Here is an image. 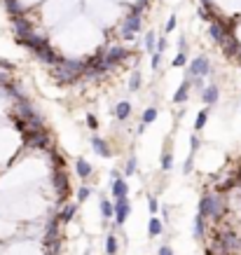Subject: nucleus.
<instances>
[{"instance_id":"f8f14e48","label":"nucleus","mask_w":241,"mask_h":255,"mask_svg":"<svg viewBox=\"0 0 241 255\" xmlns=\"http://www.w3.org/2000/svg\"><path fill=\"white\" fill-rule=\"evenodd\" d=\"M202 98H204L206 106H215L218 98H220V89H218V85H209V87L202 91Z\"/></svg>"},{"instance_id":"1a4fd4ad","label":"nucleus","mask_w":241,"mask_h":255,"mask_svg":"<svg viewBox=\"0 0 241 255\" xmlns=\"http://www.w3.org/2000/svg\"><path fill=\"white\" fill-rule=\"evenodd\" d=\"M220 47H222V52H225V57H227V59H239L241 45H239V40L234 38V35H227Z\"/></svg>"},{"instance_id":"ea45409f","label":"nucleus","mask_w":241,"mask_h":255,"mask_svg":"<svg viewBox=\"0 0 241 255\" xmlns=\"http://www.w3.org/2000/svg\"><path fill=\"white\" fill-rule=\"evenodd\" d=\"M178 49H181L183 54H185V52H187V40H185V38H181V40H178Z\"/></svg>"},{"instance_id":"4be33fe9","label":"nucleus","mask_w":241,"mask_h":255,"mask_svg":"<svg viewBox=\"0 0 241 255\" xmlns=\"http://www.w3.org/2000/svg\"><path fill=\"white\" fill-rule=\"evenodd\" d=\"M157 35H154V30H150V33H145V49H148V54H154L157 52V47H154V42H157Z\"/></svg>"},{"instance_id":"f257e3e1","label":"nucleus","mask_w":241,"mask_h":255,"mask_svg":"<svg viewBox=\"0 0 241 255\" xmlns=\"http://www.w3.org/2000/svg\"><path fill=\"white\" fill-rule=\"evenodd\" d=\"M85 70H87V61L82 59H66L54 66V80L59 85H75L85 78Z\"/></svg>"},{"instance_id":"f3484780","label":"nucleus","mask_w":241,"mask_h":255,"mask_svg":"<svg viewBox=\"0 0 241 255\" xmlns=\"http://www.w3.org/2000/svg\"><path fill=\"white\" fill-rule=\"evenodd\" d=\"M206 218L202 216V213H197V218L192 220V234H194V239H202L204 236V227H206V223H204Z\"/></svg>"},{"instance_id":"79ce46f5","label":"nucleus","mask_w":241,"mask_h":255,"mask_svg":"<svg viewBox=\"0 0 241 255\" xmlns=\"http://www.w3.org/2000/svg\"><path fill=\"white\" fill-rule=\"evenodd\" d=\"M239 61H241V52H239Z\"/></svg>"},{"instance_id":"dca6fc26","label":"nucleus","mask_w":241,"mask_h":255,"mask_svg":"<svg viewBox=\"0 0 241 255\" xmlns=\"http://www.w3.org/2000/svg\"><path fill=\"white\" fill-rule=\"evenodd\" d=\"M2 5H5V10H7V14H10L12 19L21 17V12H24V5H21L19 0H2Z\"/></svg>"},{"instance_id":"39448f33","label":"nucleus","mask_w":241,"mask_h":255,"mask_svg":"<svg viewBox=\"0 0 241 255\" xmlns=\"http://www.w3.org/2000/svg\"><path fill=\"white\" fill-rule=\"evenodd\" d=\"M138 30H141V14H134V12L126 14L122 26H120V35L124 40H134Z\"/></svg>"},{"instance_id":"c85d7f7f","label":"nucleus","mask_w":241,"mask_h":255,"mask_svg":"<svg viewBox=\"0 0 241 255\" xmlns=\"http://www.w3.org/2000/svg\"><path fill=\"white\" fill-rule=\"evenodd\" d=\"M192 169H194V152H190V157L185 159L183 173H185V176H190V173H192Z\"/></svg>"},{"instance_id":"7c9ffc66","label":"nucleus","mask_w":241,"mask_h":255,"mask_svg":"<svg viewBox=\"0 0 241 255\" xmlns=\"http://www.w3.org/2000/svg\"><path fill=\"white\" fill-rule=\"evenodd\" d=\"M185 63H187V54H183V52H178V57L174 59V63H171V66H174V68H183Z\"/></svg>"},{"instance_id":"f704fd0d","label":"nucleus","mask_w":241,"mask_h":255,"mask_svg":"<svg viewBox=\"0 0 241 255\" xmlns=\"http://www.w3.org/2000/svg\"><path fill=\"white\" fill-rule=\"evenodd\" d=\"M176 26H178V19H176V14H171V17H169V21H166V26H164V33H171Z\"/></svg>"},{"instance_id":"20e7f679","label":"nucleus","mask_w":241,"mask_h":255,"mask_svg":"<svg viewBox=\"0 0 241 255\" xmlns=\"http://www.w3.org/2000/svg\"><path fill=\"white\" fill-rule=\"evenodd\" d=\"M206 75H211V61L209 57L199 54L187 63V78H206Z\"/></svg>"},{"instance_id":"a19ab883","label":"nucleus","mask_w":241,"mask_h":255,"mask_svg":"<svg viewBox=\"0 0 241 255\" xmlns=\"http://www.w3.org/2000/svg\"><path fill=\"white\" fill-rule=\"evenodd\" d=\"M0 68H2V70H12L14 66H12L10 61H2V59H0Z\"/></svg>"},{"instance_id":"2eb2a0df","label":"nucleus","mask_w":241,"mask_h":255,"mask_svg":"<svg viewBox=\"0 0 241 255\" xmlns=\"http://www.w3.org/2000/svg\"><path fill=\"white\" fill-rule=\"evenodd\" d=\"M113 115H115L120 122H124V119L131 115V103H129V101H120L115 106V110H113Z\"/></svg>"},{"instance_id":"473e14b6","label":"nucleus","mask_w":241,"mask_h":255,"mask_svg":"<svg viewBox=\"0 0 241 255\" xmlns=\"http://www.w3.org/2000/svg\"><path fill=\"white\" fill-rule=\"evenodd\" d=\"M199 147H202V141H199L197 134H192V136H190V152H197Z\"/></svg>"},{"instance_id":"423d86ee","label":"nucleus","mask_w":241,"mask_h":255,"mask_svg":"<svg viewBox=\"0 0 241 255\" xmlns=\"http://www.w3.org/2000/svg\"><path fill=\"white\" fill-rule=\"evenodd\" d=\"M129 57H131V52L126 47H122V45H110V47L106 49V61L113 68H115L117 63H122L124 59H129Z\"/></svg>"},{"instance_id":"a878e982","label":"nucleus","mask_w":241,"mask_h":255,"mask_svg":"<svg viewBox=\"0 0 241 255\" xmlns=\"http://www.w3.org/2000/svg\"><path fill=\"white\" fill-rule=\"evenodd\" d=\"M157 119V108H145L143 113V124H150V122H154Z\"/></svg>"},{"instance_id":"72a5a7b5","label":"nucleus","mask_w":241,"mask_h":255,"mask_svg":"<svg viewBox=\"0 0 241 255\" xmlns=\"http://www.w3.org/2000/svg\"><path fill=\"white\" fill-rule=\"evenodd\" d=\"M159 63H162V52H154L152 57H150V66H152V70L159 68Z\"/></svg>"},{"instance_id":"393cba45","label":"nucleus","mask_w":241,"mask_h":255,"mask_svg":"<svg viewBox=\"0 0 241 255\" xmlns=\"http://www.w3.org/2000/svg\"><path fill=\"white\" fill-rule=\"evenodd\" d=\"M162 169H164V171H171V169H174V155H171V152H164V155H162Z\"/></svg>"},{"instance_id":"f03ea898","label":"nucleus","mask_w":241,"mask_h":255,"mask_svg":"<svg viewBox=\"0 0 241 255\" xmlns=\"http://www.w3.org/2000/svg\"><path fill=\"white\" fill-rule=\"evenodd\" d=\"M241 253V236L234 229H220L213 241V253L209 255H239Z\"/></svg>"},{"instance_id":"bb28decb","label":"nucleus","mask_w":241,"mask_h":255,"mask_svg":"<svg viewBox=\"0 0 241 255\" xmlns=\"http://www.w3.org/2000/svg\"><path fill=\"white\" fill-rule=\"evenodd\" d=\"M136 169H138V159H136V157H129V162H126V169H124V173H126V176H134V173H136Z\"/></svg>"},{"instance_id":"412c9836","label":"nucleus","mask_w":241,"mask_h":255,"mask_svg":"<svg viewBox=\"0 0 241 255\" xmlns=\"http://www.w3.org/2000/svg\"><path fill=\"white\" fill-rule=\"evenodd\" d=\"M143 85V78H141V70H134L131 73V80H129V91H138Z\"/></svg>"},{"instance_id":"0eeeda50","label":"nucleus","mask_w":241,"mask_h":255,"mask_svg":"<svg viewBox=\"0 0 241 255\" xmlns=\"http://www.w3.org/2000/svg\"><path fill=\"white\" fill-rule=\"evenodd\" d=\"M227 35H230V30H227V26H225V24H222L220 19L209 21V38H211L213 42H218V45H222Z\"/></svg>"},{"instance_id":"b1692460","label":"nucleus","mask_w":241,"mask_h":255,"mask_svg":"<svg viewBox=\"0 0 241 255\" xmlns=\"http://www.w3.org/2000/svg\"><path fill=\"white\" fill-rule=\"evenodd\" d=\"M206 122H209V110H202V113L197 115V119H194V131H202V129L206 127Z\"/></svg>"},{"instance_id":"4c0bfd02","label":"nucleus","mask_w":241,"mask_h":255,"mask_svg":"<svg viewBox=\"0 0 241 255\" xmlns=\"http://www.w3.org/2000/svg\"><path fill=\"white\" fill-rule=\"evenodd\" d=\"M157 255H174V251H171V246H162Z\"/></svg>"},{"instance_id":"e433bc0d","label":"nucleus","mask_w":241,"mask_h":255,"mask_svg":"<svg viewBox=\"0 0 241 255\" xmlns=\"http://www.w3.org/2000/svg\"><path fill=\"white\" fill-rule=\"evenodd\" d=\"M164 49H166V38H159V40H157V52H162V54H164Z\"/></svg>"},{"instance_id":"6e6552de","label":"nucleus","mask_w":241,"mask_h":255,"mask_svg":"<svg viewBox=\"0 0 241 255\" xmlns=\"http://www.w3.org/2000/svg\"><path fill=\"white\" fill-rule=\"evenodd\" d=\"M131 213V204H129V197L124 199H115V225L122 227L126 223V218Z\"/></svg>"},{"instance_id":"5701e85b","label":"nucleus","mask_w":241,"mask_h":255,"mask_svg":"<svg viewBox=\"0 0 241 255\" xmlns=\"http://www.w3.org/2000/svg\"><path fill=\"white\" fill-rule=\"evenodd\" d=\"M117 248H120V244H117V236L110 234L106 239V253L108 255H117Z\"/></svg>"},{"instance_id":"4468645a","label":"nucleus","mask_w":241,"mask_h":255,"mask_svg":"<svg viewBox=\"0 0 241 255\" xmlns=\"http://www.w3.org/2000/svg\"><path fill=\"white\" fill-rule=\"evenodd\" d=\"M75 173L80 178H82V180H87V178H91V173H94V167H91V164H89L87 159H77L75 162Z\"/></svg>"},{"instance_id":"2f4dec72","label":"nucleus","mask_w":241,"mask_h":255,"mask_svg":"<svg viewBox=\"0 0 241 255\" xmlns=\"http://www.w3.org/2000/svg\"><path fill=\"white\" fill-rule=\"evenodd\" d=\"M145 7H148V0H136L134 7H131V12H134V14H143Z\"/></svg>"},{"instance_id":"58836bf2","label":"nucleus","mask_w":241,"mask_h":255,"mask_svg":"<svg viewBox=\"0 0 241 255\" xmlns=\"http://www.w3.org/2000/svg\"><path fill=\"white\" fill-rule=\"evenodd\" d=\"M87 124H89V127H91V129H96V127H98L96 117H94V115H87Z\"/></svg>"},{"instance_id":"ddd939ff","label":"nucleus","mask_w":241,"mask_h":255,"mask_svg":"<svg viewBox=\"0 0 241 255\" xmlns=\"http://www.w3.org/2000/svg\"><path fill=\"white\" fill-rule=\"evenodd\" d=\"M110 192H113V197H115V199H124V197L129 195V185H126L124 178H117V180H113Z\"/></svg>"},{"instance_id":"cd10ccee","label":"nucleus","mask_w":241,"mask_h":255,"mask_svg":"<svg viewBox=\"0 0 241 255\" xmlns=\"http://www.w3.org/2000/svg\"><path fill=\"white\" fill-rule=\"evenodd\" d=\"M89 197H91V187L82 185L80 190H77V201H87Z\"/></svg>"},{"instance_id":"9d476101","label":"nucleus","mask_w":241,"mask_h":255,"mask_svg":"<svg viewBox=\"0 0 241 255\" xmlns=\"http://www.w3.org/2000/svg\"><path fill=\"white\" fill-rule=\"evenodd\" d=\"M91 147H94V152H96L98 157H103V159H110V157H113V150H110V145H108L103 138L94 136V138H91Z\"/></svg>"},{"instance_id":"aec40b11","label":"nucleus","mask_w":241,"mask_h":255,"mask_svg":"<svg viewBox=\"0 0 241 255\" xmlns=\"http://www.w3.org/2000/svg\"><path fill=\"white\" fill-rule=\"evenodd\" d=\"M101 216L106 218V220L115 216V204H113V201H108V199H101Z\"/></svg>"},{"instance_id":"a211bd4d","label":"nucleus","mask_w":241,"mask_h":255,"mask_svg":"<svg viewBox=\"0 0 241 255\" xmlns=\"http://www.w3.org/2000/svg\"><path fill=\"white\" fill-rule=\"evenodd\" d=\"M148 234L152 236V239H154V236L162 234V220H159L157 216L150 218V223H148Z\"/></svg>"},{"instance_id":"c756f323","label":"nucleus","mask_w":241,"mask_h":255,"mask_svg":"<svg viewBox=\"0 0 241 255\" xmlns=\"http://www.w3.org/2000/svg\"><path fill=\"white\" fill-rule=\"evenodd\" d=\"M148 211H150V216H157V211H159V201L154 197H148Z\"/></svg>"},{"instance_id":"6ab92c4d","label":"nucleus","mask_w":241,"mask_h":255,"mask_svg":"<svg viewBox=\"0 0 241 255\" xmlns=\"http://www.w3.org/2000/svg\"><path fill=\"white\" fill-rule=\"evenodd\" d=\"M75 213H77V204H68V206L59 213V220H61V223H70Z\"/></svg>"},{"instance_id":"7ed1b4c3","label":"nucleus","mask_w":241,"mask_h":255,"mask_svg":"<svg viewBox=\"0 0 241 255\" xmlns=\"http://www.w3.org/2000/svg\"><path fill=\"white\" fill-rule=\"evenodd\" d=\"M227 211V204H225V197L220 192H211V195H204L202 201H199V213L209 220H220Z\"/></svg>"},{"instance_id":"c9c22d12","label":"nucleus","mask_w":241,"mask_h":255,"mask_svg":"<svg viewBox=\"0 0 241 255\" xmlns=\"http://www.w3.org/2000/svg\"><path fill=\"white\" fill-rule=\"evenodd\" d=\"M192 80V89H206V85H204V78H190Z\"/></svg>"},{"instance_id":"9b49d317","label":"nucleus","mask_w":241,"mask_h":255,"mask_svg":"<svg viewBox=\"0 0 241 255\" xmlns=\"http://www.w3.org/2000/svg\"><path fill=\"white\" fill-rule=\"evenodd\" d=\"M190 87H192V80L185 78L183 85H181V87H178V91L174 94V103H178V106H181V103H185V101L190 98Z\"/></svg>"}]
</instances>
